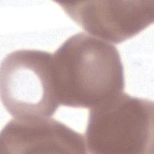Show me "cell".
Masks as SVG:
<instances>
[{"instance_id": "cell-2", "label": "cell", "mask_w": 154, "mask_h": 154, "mask_svg": "<svg viewBox=\"0 0 154 154\" xmlns=\"http://www.w3.org/2000/svg\"><path fill=\"white\" fill-rule=\"evenodd\" d=\"M154 105L122 93L91 108L85 132L88 153L153 154Z\"/></svg>"}, {"instance_id": "cell-3", "label": "cell", "mask_w": 154, "mask_h": 154, "mask_svg": "<svg viewBox=\"0 0 154 154\" xmlns=\"http://www.w3.org/2000/svg\"><path fill=\"white\" fill-rule=\"evenodd\" d=\"M49 52L19 49L7 54L0 67V94L7 111L16 119L51 117L60 105Z\"/></svg>"}, {"instance_id": "cell-5", "label": "cell", "mask_w": 154, "mask_h": 154, "mask_svg": "<svg viewBox=\"0 0 154 154\" xmlns=\"http://www.w3.org/2000/svg\"><path fill=\"white\" fill-rule=\"evenodd\" d=\"M82 134L54 119H13L0 134V154L87 153Z\"/></svg>"}, {"instance_id": "cell-1", "label": "cell", "mask_w": 154, "mask_h": 154, "mask_svg": "<svg viewBox=\"0 0 154 154\" xmlns=\"http://www.w3.org/2000/svg\"><path fill=\"white\" fill-rule=\"evenodd\" d=\"M52 69L57 97L65 106L93 108L125 88L117 48L84 32L72 35L56 50Z\"/></svg>"}, {"instance_id": "cell-4", "label": "cell", "mask_w": 154, "mask_h": 154, "mask_svg": "<svg viewBox=\"0 0 154 154\" xmlns=\"http://www.w3.org/2000/svg\"><path fill=\"white\" fill-rule=\"evenodd\" d=\"M85 31L119 44L153 22L154 1H82L57 2Z\"/></svg>"}]
</instances>
